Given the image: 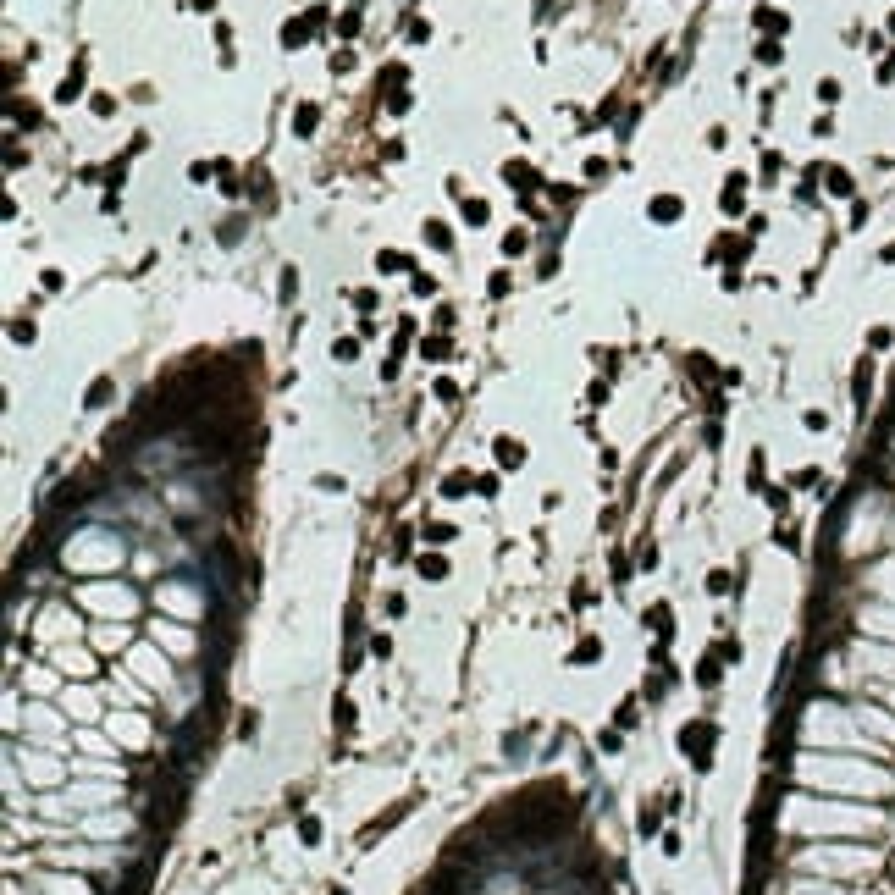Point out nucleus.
Masks as SVG:
<instances>
[{"mask_svg":"<svg viewBox=\"0 0 895 895\" xmlns=\"http://www.w3.org/2000/svg\"><path fill=\"white\" fill-rule=\"evenodd\" d=\"M818 100L834 105V100H840V84H834V78H824V84H818Z\"/></svg>","mask_w":895,"mask_h":895,"instance_id":"nucleus-24","label":"nucleus"},{"mask_svg":"<svg viewBox=\"0 0 895 895\" xmlns=\"http://www.w3.org/2000/svg\"><path fill=\"white\" fill-rule=\"evenodd\" d=\"M680 746L696 757V769H708V763H713V757H708V751H713V724H702V719L686 724V729H680Z\"/></svg>","mask_w":895,"mask_h":895,"instance_id":"nucleus-1","label":"nucleus"},{"mask_svg":"<svg viewBox=\"0 0 895 895\" xmlns=\"http://www.w3.org/2000/svg\"><path fill=\"white\" fill-rule=\"evenodd\" d=\"M426 244H431V249H454V238H448V227H442V221H426Z\"/></svg>","mask_w":895,"mask_h":895,"instance_id":"nucleus-12","label":"nucleus"},{"mask_svg":"<svg viewBox=\"0 0 895 895\" xmlns=\"http://www.w3.org/2000/svg\"><path fill=\"white\" fill-rule=\"evenodd\" d=\"M829 194H840V199H846V194H851V177H846V171H840V166H834V171H829Z\"/></svg>","mask_w":895,"mask_h":895,"instance_id":"nucleus-16","label":"nucleus"},{"mask_svg":"<svg viewBox=\"0 0 895 895\" xmlns=\"http://www.w3.org/2000/svg\"><path fill=\"white\" fill-rule=\"evenodd\" d=\"M680 199H674V194H658V199H652V205H646V216H652V221H674V216H680Z\"/></svg>","mask_w":895,"mask_h":895,"instance_id":"nucleus-8","label":"nucleus"},{"mask_svg":"<svg viewBox=\"0 0 895 895\" xmlns=\"http://www.w3.org/2000/svg\"><path fill=\"white\" fill-rule=\"evenodd\" d=\"M315 122H321V111H315V105H299V116H293L299 139H310V133H315Z\"/></svg>","mask_w":895,"mask_h":895,"instance_id":"nucleus-11","label":"nucleus"},{"mask_svg":"<svg viewBox=\"0 0 895 895\" xmlns=\"http://www.w3.org/2000/svg\"><path fill=\"white\" fill-rule=\"evenodd\" d=\"M321 22H326V6H310V17H304V22H288V28H282V44H288V50H293V44H304Z\"/></svg>","mask_w":895,"mask_h":895,"instance_id":"nucleus-2","label":"nucleus"},{"mask_svg":"<svg viewBox=\"0 0 895 895\" xmlns=\"http://www.w3.org/2000/svg\"><path fill=\"white\" fill-rule=\"evenodd\" d=\"M464 221H476V227H481V221H486V205H481V199H464Z\"/></svg>","mask_w":895,"mask_h":895,"instance_id":"nucleus-22","label":"nucleus"},{"mask_svg":"<svg viewBox=\"0 0 895 895\" xmlns=\"http://www.w3.org/2000/svg\"><path fill=\"white\" fill-rule=\"evenodd\" d=\"M492 448H498V464H503V470H520V464H525V442H520V437H498Z\"/></svg>","mask_w":895,"mask_h":895,"instance_id":"nucleus-4","label":"nucleus"},{"mask_svg":"<svg viewBox=\"0 0 895 895\" xmlns=\"http://www.w3.org/2000/svg\"><path fill=\"white\" fill-rule=\"evenodd\" d=\"M503 177H509V188H531V183H536V171L525 166V161H520V166L509 161V166H503Z\"/></svg>","mask_w":895,"mask_h":895,"instance_id":"nucleus-10","label":"nucleus"},{"mask_svg":"<svg viewBox=\"0 0 895 895\" xmlns=\"http://www.w3.org/2000/svg\"><path fill=\"white\" fill-rule=\"evenodd\" d=\"M420 575H426V581H442V575H448V564L431 553V559H420Z\"/></svg>","mask_w":895,"mask_h":895,"instance_id":"nucleus-14","label":"nucleus"},{"mask_svg":"<svg viewBox=\"0 0 895 895\" xmlns=\"http://www.w3.org/2000/svg\"><path fill=\"white\" fill-rule=\"evenodd\" d=\"M686 371H691V376H702V381H708V376H713V359H708V354H691V359H686Z\"/></svg>","mask_w":895,"mask_h":895,"instance_id":"nucleus-15","label":"nucleus"},{"mask_svg":"<svg viewBox=\"0 0 895 895\" xmlns=\"http://www.w3.org/2000/svg\"><path fill=\"white\" fill-rule=\"evenodd\" d=\"M757 28H769V34H785V17H774V11H757Z\"/></svg>","mask_w":895,"mask_h":895,"instance_id":"nucleus-21","label":"nucleus"},{"mask_svg":"<svg viewBox=\"0 0 895 895\" xmlns=\"http://www.w3.org/2000/svg\"><path fill=\"white\" fill-rule=\"evenodd\" d=\"M851 398H856V409L868 415V398H874V359H856V371H851Z\"/></svg>","mask_w":895,"mask_h":895,"instance_id":"nucleus-3","label":"nucleus"},{"mask_svg":"<svg viewBox=\"0 0 895 895\" xmlns=\"http://www.w3.org/2000/svg\"><path fill=\"white\" fill-rule=\"evenodd\" d=\"M884 266H895V244H890V249H884Z\"/></svg>","mask_w":895,"mask_h":895,"instance_id":"nucleus-28","label":"nucleus"},{"mask_svg":"<svg viewBox=\"0 0 895 895\" xmlns=\"http://www.w3.org/2000/svg\"><path fill=\"white\" fill-rule=\"evenodd\" d=\"M454 536H459L454 525H426V541H437V547H442V541H454Z\"/></svg>","mask_w":895,"mask_h":895,"instance_id":"nucleus-18","label":"nucleus"},{"mask_svg":"<svg viewBox=\"0 0 895 895\" xmlns=\"http://www.w3.org/2000/svg\"><path fill=\"white\" fill-rule=\"evenodd\" d=\"M646 619H652V630H658V636H669V603H658Z\"/></svg>","mask_w":895,"mask_h":895,"instance_id":"nucleus-19","label":"nucleus"},{"mask_svg":"<svg viewBox=\"0 0 895 895\" xmlns=\"http://www.w3.org/2000/svg\"><path fill=\"white\" fill-rule=\"evenodd\" d=\"M111 398H116V381H111V376H100V381H89V393H84V404H89V409H105V404H111Z\"/></svg>","mask_w":895,"mask_h":895,"instance_id":"nucleus-6","label":"nucleus"},{"mask_svg":"<svg viewBox=\"0 0 895 895\" xmlns=\"http://www.w3.org/2000/svg\"><path fill=\"white\" fill-rule=\"evenodd\" d=\"M586 183H608V161H586Z\"/></svg>","mask_w":895,"mask_h":895,"instance_id":"nucleus-20","label":"nucleus"},{"mask_svg":"<svg viewBox=\"0 0 895 895\" xmlns=\"http://www.w3.org/2000/svg\"><path fill=\"white\" fill-rule=\"evenodd\" d=\"M11 337H17V343H34V321H11Z\"/></svg>","mask_w":895,"mask_h":895,"instance_id":"nucleus-26","label":"nucleus"},{"mask_svg":"<svg viewBox=\"0 0 895 895\" xmlns=\"http://www.w3.org/2000/svg\"><path fill=\"white\" fill-rule=\"evenodd\" d=\"M879 78H895V56H890V61H884V66H879Z\"/></svg>","mask_w":895,"mask_h":895,"instance_id":"nucleus-27","label":"nucleus"},{"mask_svg":"<svg viewBox=\"0 0 895 895\" xmlns=\"http://www.w3.org/2000/svg\"><path fill=\"white\" fill-rule=\"evenodd\" d=\"M376 266H381V271H409V254H398V249H381V254H376Z\"/></svg>","mask_w":895,"mask_h":895,"instance_id":"nucleus-13","label":"nucleus"},{"mask_svg":"<svg viewBox=\"0 0 895 895\" xmlns=\"http://www.w3.org/2000/svg\"><path fill=\"white\" fill-rule=\"evenodd\" d=\"M476 486H481V481H470V470H454V476L442 481V498H470Z\"/></svg>","mask_w":895,"mask_h":895,"instance_id":"nucleus-7","label":"nucleus"},{"mask_svg":"<svg viewBox=\"0 0 895 895\" xmlns=\"http://www.w3.org/2000/svg\"><path fill=\"white\" fill-rule=\"evenodd\" d=\"M719 205H724L729 216H741V210H746V177H729L724 194H719Z\"/></svg>","mask_w":895,"mask_h":895,"instance_id":"nucleus-5","label":"nucleus"},{"mask_svg":"<svg viewBox=\"0 0 895 895\" xmlns=\"http://www.w3.org/2000/svg\"><path fill=\"white\" fill-rule=\"evenodd\" d=\"M801 426H807V431H824V426H829V415H824V409H807V415H801Z\"/></svg>","mask_w":895,"mask_h":895,"instance_id":"nucleus-23","label":"nucleus"},{"mask_svg":"<svg viewBox=\"0 0 895 895\" xmlns=\"http://www.w3.org/2000/svg\"><path fill=\"white\" fill-rule=\"evenodd\" d=\"M757 61H779V39H763V44H757Z\"/></svg>","mask_w":895,"mask_h":895,"instance_id":"nucleus-25","label":"nucleus"},{"mask_svg":"<svg viewBox=\"0 0 895 895\" xmlns=\"http://www.w3.org/2000/svg\"><path fill=\"white\" fill-rule=\"evenodd\" d=\"M78 94H84V61H78L72 72H66V84H61V94H56V100H61V105H72Z\"/></svg>","mask_w":895,"mask_h":895,"instance_id":"nucleus-9","label":"nucleus"},{"mask_svg":"<svg viewBox=\"0 0 895 895\" xmlns=\"http://www.w3.org/2000/svg\"><path fill=\"white\" fill-rule=\"evenodd\" d=\"M354 354H359L354 337H337V343H332V359H354Z\"/></svg>","mask_w":895,"mask_h":895,"instance_id":"nucleus-17","label":"nucleus"}]
</instances>
